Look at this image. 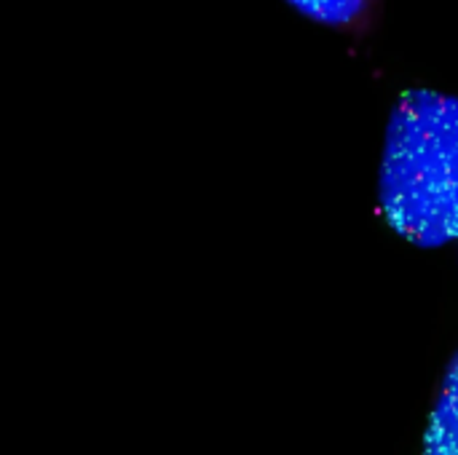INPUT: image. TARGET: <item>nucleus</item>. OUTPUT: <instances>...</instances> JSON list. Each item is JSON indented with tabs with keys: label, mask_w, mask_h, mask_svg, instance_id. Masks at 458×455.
<instances>
[{
	"label": "nucleus",
	"mask_w": 458,
	"mask_h": 455,
	"mask_svg": "<svg viewBox=\"0 0 458 455\" xmlns=\"http://www.w3.org/2000/svg\"><path fill=\"white\" fill-rule=\"evenodd\" d=\"M378 198L386 223L432 249L458 239V97L405 91L389 118Z\"/></svg>",
	"instance_id": "obj_1"
},
{
	"label": "nucleus",
	"mask_w": 458,
	"mask_h": 455,
	"mask_svg": "<svg viewBox=\"0 0 458 455\" xmlns=\"http://www.w3.org/2000/svg\"><path fill=\"white\" fill-rule=\"evenodd\" d=\"M421 455H458V357L445 373Z\"/></svg>",
	"instance_id": "obj_2"
},
{
	"label": "nucleus",
	"mask_w": 458,
	"mask_h": 455,
	"mask_svg": "<svg viewBox=\"0 0 458 455\" xmlns=\"http://www.w3.org/2000/svg\"><path fill=\"white\" fill-rule=\"evenodd\" d=\"M287 3L295 5L303 16L335 29H360L376 8V0H287Z\"/></svg>",
	"instance_id": "obj_3"
}]
</instances>
